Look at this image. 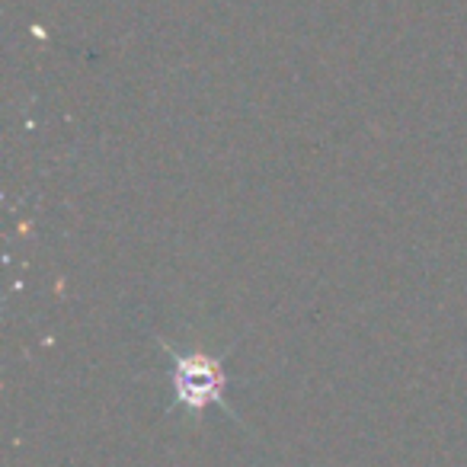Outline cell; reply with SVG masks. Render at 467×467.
Wrapping results in <instances>:
<instances>
[{
  "label": "cell",
  "instance_id": "obj_1",
  "mask_svg": "<svg viewBox=\"0 0 467 467\" xmlns=\"http://www.w3.org/2000/svg\"><path fill=\"white\" fill-rule=\"evenodd\" d=\"M170 352V388H173V407H182L189 416H202L208 407H218L224 416H234L227 403L231 378L224 362L208 352H176L173 346H163Z\"/></svg>",
  "mask_w": 467,
  "mask_h": 467
}]
</instances>
